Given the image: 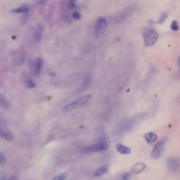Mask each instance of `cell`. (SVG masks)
<instances>
[{"instance_id": "1", "label": "cell", "mask_w": 180, "mask_h": 180, "mask_svg": "<svg viewBox=\"0 0 180 180\" xmlns=\"http://www.w3.org/2000/svg\"><path fill=\"white\" fill-rule=\"evenodd\" d=\"M110 145L109 138L105 133H103L100 135L97 143L90 145L85 148V152L87 153L105 151L108 149Z\"/></svg>"}, {"instance_id": "2", "label": "cell", "mask_w": 180, "mask_h": 180, "mask_svg": "<svg viewBox=\"0 0 180 180\" xmlns=\"http://www.w3.org/2000/svg\"><path fill=\"white\" fill-rule=\"evenodd\" d=\"M142 34L146 47L153 46L156 43L159 37V35L156 31L147 27H144L142 29Z\"/></svg>"}, {"instance_id": "3", "label": "cell", "mask_w": 180, "mask_h": 180, "mask_svg": "<svg viewBox=\"0 0 180 180\" xmlns=\"http://www.w3.org/2000/svg\"><path fill=\"white\" fill-rule=\"evenodd\" d=\"M108 21L104 17H100L97 19L94 27V36L97 39L103 37L108 28Z\"/></svg>"}, {"instance_id": "4", "label": "cell", "mask_w": 180, "mask_h": 180, "mask_svg": "<svg viewBox=\"0 0 180 180\" xmlns=\"http://www.w3.org/2000/svg\"><path fill=\"white\" fill-rule=\"evenodd\" d=\"M91 98V94L84 95L82 97L77 98V100H75L73 102L66 105L63 107L62 111L64 112H68L70 111L76 109L77 108H80V106H83L89 101Z\"/></svg>"}, {"instance_id": "5", "label": "cell", "mask_w": 180, "mask_h": 180, "mask_svg": "<svg viewBox=\"0 0 180 180\" xmlns=\"http://www.w3.org/2000/svg\"><path fill=\"white\" fill-rule=\"evenodd\" d=\"M136 10V8L133 5H131L124 8L114 18L113 21L117 24L122 23L127 21L132 15L133 14Z\"/></svg>"}, {"instance_id": "6", "label": "cell", "mask_w": 180, "mask_h": 180, "mask_svg": "<svg viewBox=\"0 0 180 180\" xmlns=\"http://www.w3.org/2000/svg\"><path fill=\"white\" fill-rule=\"evenodd\" d=\"M43 61L40 57H37L33 59L30 65V70L33 76H39L43 68Z\"/></svg>"}, {"instance_id": "7", "label": "cell", "mask_w": 180, "mask_h": 180, "mask_svg": "<svg viewBox=\"0 0 180 180\" xmlns=\"http://www.w3.org/2000/svg\"><path fill=\"white\" fill-rule=\"evenodd\" d=\"M166 141L165 139L162 140L159 142L153 149V151L151 154V158L153 159H157L162 155L164 151V148L166 147Z\"/></svg>"}, {"instance_id": "8", "label": "cell", "mask_w": 180, "mask_h": 180, "mask_svg": "<svg viewBox=\"0 0 180 180\" xmlns=\"http://www.w3.org/2000/svg\"><path fill=\"white\" fill-rule=\"evenodd\" d=\"M166 165L169 170L175 172L180 168V159L176 156L170 157L167 159Z\"/></svg>"}, {"instance_id": "9", "label": "cell", "mask_w": 180, "mask_h": 180, "mask_svg": "<svg viewBox=\"0 0 180 180\" xmlns=\"http://www.w3.org/2000/svg\"><path fill=\"white\" fill-rule=\"evenodd\" d=\"M25 52L24 50L21 49L15 55L14 59L13 60V65L16 66H21L25 61Z\"/></svg>"}, {"instance_id": "10", "label": "cell", "mask_w": 180, "mask_h": 180, "mask_svg": "<svg viewBox=\"0 0 180 180\" xmlns=\"http://www.w3.org/2000/svg\"><path fill=\"white\" fill-rule=\"evenodd\" d=\"M0 137L8 141H12L14 139V136L7 128L0 127Z\"/></svg>"}, {"instance_id": "11", "label": "cell", "mask_w": 180, "mask_h": 180, "mask_svg": "<svg viewBox=\"0 0 180 180\" xmlns=\"http://www.w3.org/2000/svg\"><path fill=\"white\" fill-rule=\"evenodd\" d=\"M44 30V26L43 24L42 23H39L37 24V30L33 34V37L35 42L38 43L41 41Z\"/></svg>"}, {"instance_id": "12", "label": "cell", "mask_w": 180, "mask_h": 180, "mask_svg": "<svg viewBox=\"0 0 180 180\" xmlns=\"http://www.w3.org/2000/svg\"><path fill=\"white\" fill-rule=\"evenodd\" d=\"M116 148L117 152L122 155H129L130 153V148H129L128 146H125L124 145L120 144V143L117 144Z\"/></svg>"}, {"instance_id": "13", "label": "cell", "mask_w": 180, "mask_h": 180, "mask_svg": "<svg viewBox=\"0 0 180 180\" xmlns=\"http://www.w3.org/2000/svg\"><path fill=\"white\" fill-rule=\"evenodd\" d=\"M155 74H156V69L155 67H152L148 73L147 76L145 79L144 85L145 86L149 84V83L151 82V81H152V79L155 77Z\"/></svg>"}, {"instance_id": "14", "label": "cell", "mask_w": 180, "mask_h": 180, "mask_svg": "<svg viewBox=\"0 0 180 180\" xmlns=\"http://www.w3.org/2000/svg\"><path fill=\"white\" fill-rule=\"evenodd\" d=\"M146 167L144 163L142 162H138L132 167V172L134 174L140 173L144 171Z\"/></svg>"}, {"instance_id": "15", "label": "cell", "mask_w": 180, "mask_h": 180, "mask_svg": "<svg viewBox=\"0 0 180 180\" xmlns=\"http://www.w3.org/2000/svg\"><path fill=\"white\" fill-rule=\"evenodd\" d=\"M109 170V166L104 165L98 167L96 170L94 172L93 175L95 177H98L103 175L107 173Z\"/></svg>"}, {"instance_id": "16", "label": "cell", "mask_w": 180, "mask_h": 180, "mask_svg": "<svg viewBox=\"0 0 180 180\" xmlns=\"http://www.w3.org/2000/svg\"><path fill=\"white\" fill-rule=\"evenodd\" d=\"M0 106L4 109H10L11 104L8 101L5 95L0 94Z\"/></svg>"}, {"instance_id": "17", "label": "cell", "mask_w": 180, "mask_h": 180, "mask_svg": "<svg viewBox=\"0 0 180 180\" xmlns=\"http://www.w3.org/2000/svg\"><path fill=\"white\" fill-rule=\"evenodd\" d=\"M144 138L149 144H151L158 139V135L153 132H149L145 134Z\"/></svg>"}, {"instance_id": "18", "label": "cell", "mask_w": 180, "mask_h": 180, "mask_svg": "<svg viewBox=\"0 0 180 180\" xmlns=\"http://www.w3.org/2000/svg\"><path fill=\"white\" fill-rule=\"evenodd\" d=\"M23 83L24 87L27 88H36V87H37V84L36 82L30 77L25 78Z\"/></svg>"}, {"instance_id": "19", "label": "cell", "mask_w": 180, "mask_h": 180, "mask_svg": "<svg viewBox=\"0 0 180 180\" xmlns=\"http://www.w3.org/2000/svg\"><path fill=\"white\" fill-rule=\"evenodd\" d=\"M29 12V7L26 5H23L22 7L18 8H14L11 11V13L12 14H20L24 13Z\"/></svg>"}, {"instance_id": "20", "label": "cell", "mask_w": 180, "mask_h": 180, "mask_svg": "<svg viewBox=\"0 0 180 180\" xmlns=\"http://www.w3.org/2000/svg\"><path fill=\"white\" fill-rule=\"evenodd\" d=\"M167 16L168 15H167V13L166 12H163L160 15L158 21L155 23H158V24H162L163 23H164L165 20L167 19Z\"/></svg>"}, {"instance_id": "21", "label": "cell", "mask_w": 180, "mask_h": 180, "mask_svg": "<svg viewBox=\"0 0 180 180\" xmlns=\"http://www.w3.org/2000/svg\"><path fill=\"white\" fill-rule=\"evenodd\" d=\"M7 164V159L2 152H0V167H3Z\"/></svg>"}, {"instance_id": "22", "label": "cell", "mask_w": 180, "mask_h": 180, "mask_svg": "<svg viewBox=\"0 0 180 180\" xmlns=\"http://www.w3.org/2000/svg\"><path fill=\"white\" fill-rule=\"evenodd\" d=\"M28 19H29V12L23 13L22 17L21 20V23L23 25H24L27 23Z\"/></svg>"}, {"instance_id": "23", "label": "cell", "mask_w": 180, "mask_h": 180, "mask_svg": "<svg viewBox=\"0 0 180 180\" xmlns=\"http://www.w3.org/2000/svg\"><path fill=\"white\" fill-rule=\"evenodd\" d=\"M77 0H69L68 1V8L70 10H73L76 8V2Z\"/></svg>"}, {"instance_id": "24", "label": "cell", "mask_w": 180, "mask_h": 180, "mask_svg": "<svg viewBox=\"0 0 180 180\" xmlns=\"http://www.w3.org/2000/svg\"><path fill=\"white\" fill-rule=\"evenodd\" d=\"M66 177V174L65 173H62L56 175L52 180H65Z\"/></svg>"}, {"instance_id": "25", "label": "cell", "mask_w": 180, "mask_h": 180, "mask_svg": "<svg viewBox=\"0 0 180 180\" xmlns=\"http://www.w3.org/2000/svg\"><path fill=\"white\" fill-rule=\"evenodd\" d=\"M171 28L173 31H178V29H179V26H178V23L177 21L174 20V21H172L171 25Z\"/></svg>"}, {"instance_id": "26", "label": "cell", "mask_w": 180, "mask_h": 180, "mask_svg": "<svg viewBox=\"0 0 180 180\" xmlns=\"http://www.w3.org/2000/svg\"><path fill=\"white\" fill-rule=\"evenodd\" d=\"M131 177H132L131 173L129 172H127L122 175L120 180H130Z\"/></svg>"}, {"instance_id": "27", "label": "cell", "mask_w": 180, "mask_h": 180, "mask_svg": "<svg viewBox=\"0 0 180 180\" xmlns=\"http://www.w3.org/2000/svg\"><path fill=\"white\" fill-rule=\"evenodd\" d=\"M72 18L74 19V20H77V21H79V20H80L82 18V15L79 12H74L72 13Z\"/></svg>"}, {"instance_id": "28", "label": "cell", "mask_w": 180, "mask_h": 180, "mask_svg": "<svg viewBox=\"0 0 180 180\" xmlns=\"http://www.w3.org/2000/svg\"><path fill=\"white\" fill-rule=\"evenodd\" d=\"M8 180H19V179L16 176L14 175H11L8 177Z\"/></svg>"}, {"instance_id": "29", "label": "cell", "mask_w": 180, "mask_h": 180, "mask_svg": "<svg viewBox=\"0 0 180 180\" xmlns=\"http://www.w3.org/2000/svg\"><path fill=\"white\" fill-rule=\"evenodd\" d=\"M46 3H47L46 0H40L39 2V4L41 5H45Z\"/></svg>"}, {"instance_id": "30", "label": "cell", "mask_w": 180, "mask_h": 180, "mask_svg": "<svg viewBox=\"0 0 180 180\" xmlns=\"http://www.w3.org/2000/svg\"><path fill=\"white\" fill-rule=\"evenodd\" d=\"M0 180H8L7 179V177H5V175H1V177H0Z\"/></svg>"}, {"instance_id": "31", "label": "cell", "mask_w": 180, "mask_h": 180, "mask_svg": "<svg viewBox=\"0 0 180 180\" xmlns=\"http://www.w3.org/2000/svg\"><path fill=\"white\" fill-rule=\"evenodd\" d=\"M178 64H179V65L180 66V56L179 58V59H178Z\"/></svg>"}]
</instances>
